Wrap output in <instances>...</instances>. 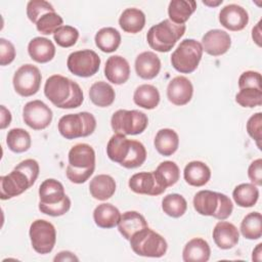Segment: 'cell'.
Segmentation results:
<instances>
[{
	"mask_svg": "<svg viewBox=\"0 0 262 262\" xmlns=\"http://www.w3.org/2000/svg\"><path fill=\"white\" fill-rule=\"evenodd\" d=\"M44 94L59 108L79 107L84 100L79 84L61 75H52L46 80Z\"/></svg>",
	"mask_w": 262,
	"mask_h": 262,
	"instance_id": "cell-1",
	"label": "cell"
},
{
	"mask_svg": "<svg viewBox=\"0 0 262 262\" xmlns=\"http://www.w3.org/2000/svg\"><path fill=\"white\" fill-rule=\"evenodd\" d=\"M69 165L66 175L68 179L76 184L87 181L95 169V151L87 143H78L69 151Z\"/></svg>",
	"mask_w": 262,
	"mask_h": 262,
	"instance_id": "cell-2",
	"label": "cell"
},
{
	"mask_svg": "<svg viewBox=\"0 0 262 262\" xmlns=\"http://www.w3.org/2000/svg\"><path fill=\"white\" fill-rule=\"evenodd\" d=\"M185 30V25H177L170 19H164L148 30L146 40L151 49L168 52L184 35Z\"/></svg>",
	"mask_w": 262,
	"mask_h": 262,
	"instance_id": "cell-3",
	"label": "cell"
},
{
	"mask_svg": "<svg viewBox=\"0 0 262 262\" xmlns=\"http://www.w3.org/2000/svg\"><path fill=\"white\" fill-rule=\"evenodd\" d=\"M129 241L133 252L143 257L160 258L166 254L168 249L166 239L148 227L135 232Z\"/></svg>",
	"mask_w": 262,
	"mask_h": 262,
	"instance_id": "cell-4",
	"label": "cell"
},
{
	"mask_svg": "<svg viewBox=\"0 0 262 262\" xmlns=\"http://www.w3.org/2000/svg\"><path fill=\"white\" fill-rule=\"evenodd\" d=\"M61 136L66 139H75L91 135L96 128L94 116L88 112L68 114L62 116L57 124Z\"/></svg>",
	"mask_w": 262,
	"mask_h": 262,
	"instance_id": "cell-5",
	"label": "cell"
},
{
	"mask_svg": "<svg viewBox=\"0 0 262 262\" xmlns=\"http://www.w3.org/2000/svg\"><path fill=\"white\" fill-rule=\"evenodd\" d=\"M202 56V44L194 39H184L172 53L171 63L177 72L190 74L196 70Z\"/></svg>",
	"mask_w": 262,
	"mask_h": 262,
	"instance_id": "cell-6",
	"label": "cell"
},
{
	"mask_svg": "<svg viewBox=\"0 0 262 262\" xmlns=\"http://www.w3.org/2000/svg\"><path fill=\"white\" fill-rule=\"evenodd\" d=\"M148 125L147 116L136 110H118L111 119V126L116 133L137 135L142 133Z\"/></svg>",
	"mask_w": 262,
	"mask_h": 262,
	"instance_id": "cell-7",
	"label": "cell"
},
{
	"mask_svg": "<svg viewBox=\"0 0 262 262\" xmlns=\"http://www.w3.org/2000/svg\"><path fill=\"white\" fill-rule=\"evenodd\" d=\"M30 238L33 249L39 254L50 253L56 243V230L52 223L37 219L30 226Z\"/></svg>",
	"mask_w": 262,
	"mask_h": 262,
	"instance_id": "cell-8",
	"label": "cell"
},
{
	"mask_svg": "<svg viewBox=\"0 0 262 262\" xmlns=\"http://www.w3.org/2000/svg\"><path fill=\"white\" fill-rule=\"evenodd\" d=\"M69 71L82 78H88L95 75L100 66V57L90 49L78 50L72 52L67 60Z\"/></svg>",
	"mask_w": 262,
	"mask_h": 262,
	"instance_id": "cell-9",
	"label": "cell"
},
{
	"mask_svg": "<svg viewBox=\"0 0 262 262\" xmlns=\"http://www.w3.org/2000/svg\"><path fill=\"white\" fill-rule=\"evenodd\" d=\"M41 73L39 69L31 63L19 67L13 76V87L17 94L29 97L38 92L41 85Z\"/></svg>",
	"mask_w": 262,
	"mask_h": 262,
	"instance_id": "cell-10",
	"label": "cell"
},
{
	"mask_svg": "<svg viewBox=\"0 0 262 262\" xmlns=\"http://www.w3.org/2000/svg\"><path fill=\"white\" fill-rule=\"evenodd\" d=\"M51 108L41 100H32L25 104L23 108L24 122L34 130L47 128L52 121Z\"/></svg>",
	"mask_w": 262,
	"mask_h": 262,
	"instance_id": "cell-11",
	"label": "cell"
},
{
	"mask_svg": "<svg viewBox=\"0 0 262 262\" xmlns=\"http://www.w3.org/2000/svg\"><path fill=\"white\" fill-rule=\"evenodd\" d=\"M33 184L34 182L25 172L14 167L9 174L0 177V198L8 200L17 196Z\"/></svg>",
	"mask_w": 262,
	"mask_h": 262,
	"instance_id": "cell-12",
	"label": "cell"
},
{
	"mask_svg": "<svg viewBox=\"0 0 262 262\" xmlns=\"http://www.w3.org/2000/svg\"><path fill=\"white\" fill-rule=\"evenodd\" d=\"M128 184L135 193L147 195L162 194L167 188L155 171L136 173L131 176Z\"/></svg>",
	"mask_w": 262,
	"mask_h": 262,
	"instance_id": "cell-13",
	"label": "cell"
},
{
	"mask_svg": "<svg viewBox=\"0 0 262 262\" xmlns=\"http://www.w3.org/2000/svg\"><path fill=\"white\" fill-rule=\"evenodd\" d=\"M201 44L203 51L213 56H219L228 51L231 45V38L225 31L214 29L203 36Z\"/></svg>",
	"mask_w": 262,
	"mask_h": 262,
	"instance_id": "cell-14",
	"label": "cell"
},
{
	"mask_svg": "<svg viewBox=\"0 0 262 262\" xmlns=\"http://www.w3.org/2000/svg\"><path fill=\"white\" fill-rule=\"evenodd\" d=\"M220 24L229 31H242L249 23L247 10L237 4H228L219 12Z\"/></svg>",
	"mask_w": 262,
	"mask_h": 262,
	"instance_id": "cell-15",
	"label": "cell"
},
{
	"mask_svg": "<svg viewBox=\"0 0 262 262\" xmlns=\"http://www.w3.org/2000/svg\"><path fill=\"white\" fill-rule=\"evenodd\" d=\"M193 87L191 82L183 76L173 78L167 87V97L175 105H185L192 97Z\"/></svg>",
	"mask_w": 262,
	"mask_h": 262,
	"instance_id": "cell-16",
	"label": "cell"
},
{
	"mask_svg": "<svg viewBox=\"0 0 262 262\" xmlns=\"http://www.w3.org/2000/svg\"><path fill=\"white\" fill-rule=\"evenodd\" d=\"M104 76L113 84H124L129 79L130 66L121 55L110 56L104 66Z\"/></svg>",
	"mask_w": 262,
	"mask_h": 262,
	"instance_id": "cell-17",
	"label": "cell"
},
{
	"mask_svg": "<svg viewBox=\"0 0 262 262\" xmlns=\"http://www.w3.org/2000/svg\"><path fill=\"white\" fill-rule=\"evenodd\" d=\"M239 233L236 226L227 221H219L213 229V239L222 250H228L237 245Z\"/></svg>",
	"mask_w": 262,
	"mask_h": 262,
	"instance_id": "cell-18",
	"label": "cell"
},
{
	"mask_svg": "<svg viewBox=\"0 0 262 262\" xmlns=\"http://www.w3.org/2000/svg\"><path fill=\"white\" fill-rule=\"evenodd\" d=\"M161 70V60L152 51H144L137 55L135 59L136 74L145 80L154 79Z\"/></svg>",
	"mask_w": 262,
	"mask_h": 262,
	"instance_id": "cell-19",
	"label": "cell"
},
{
	"mask_svg": "<svg viewBox=\"0 0 262 262\" xmlns=\"http://www.w3.org/2000/svg\"><path fill=\"white\" fill-rule=\"evenodd\" d=\"M29 55L33 60L39 63H46L50 61L55 55V46L47 38L36 37L29 42Z\"/></svg>",
	"mask_w": 262,
	"mask_h": 262,
	"instance_id": "cell-20",
	"label": "cell"
},
{
	"mask_svg": "<svg viewBox=\"0 0 262 262\" xmlns=\"http://www.w3.org/2000/svg\"><path fill=\"white\" fill-rule=\"evenodd\" d=\"M211 249L207 241L194 237L186 243L182 251L184 262H207L210 258Z\"/></svg>",
	"mask_w": 262,
	"mask_h": 262,
	"instance_id": "cell-21",
	"label": "cell"
},
{
	"mask_svg": "<svg viewBox=\"0 0 262 262\" xmlns=\"http://www.w3.org/2000/svg\"><path fill=\"white\" fill-rule=\"evenodd\" d=\"M145 227H148L145 218L136 211H127L123 213L118 223L120 233L128 241L135 232Z\"/></svg>",
	"mask_w": 262,
	"mask_h": 262,
	"instance_id": "cell-22",
	"label": "cell"
},
{
	"mask_svg": "<svg viewBox=\"0 0 262 262\" xmlns=\"http://www.w3.org/2000/svg\"><path fill=\"white\" fill-rule=\"evenodd\" d=\"M184 180L191 186L201 187L208 183L211 178L210 168L201 161L189 162L183 171Z\"/></svg>",
	"mask_w": 262,
	"mask_h": 262,
	"instance_id": "cell-23",
	"label": "cell"
},
{
	"mask_svg": "<svg viewBox=\"0 0 262 262\" xmlns=\"http://www.w3.org/2000/svg\"><path fill=\"white\" fill-rule=\"evenodd\" d=\"M67 196L63 185L56 179L48 178L39 186V204L52 205L61 202Z\"/></svg>",
	"mask_w": 262,
	"mask_h": 262,
	"instance_id": "cell-24",
	"label": "cell"
},
{
	"mask_svg": "<svg viewBox=\"0 0 262 262\" xmlns=\"http://www.w3.org/2000/svg\"><path fill=\"white\" fill-rule=\"evenodd\" d=\"M89 191L95 200L105 201L114 195L116 191V181L110 175L99 174L90 181Z\"/></svg>",
	"mask_w": 262,
	"mask_h": 262,
	"instance_id": "cell-25",
	"label": "cell"
},
{
	"mask_svg": "<svg viewBox=\"0 0 262 262\" xmlns=\"http://www.w3.org/2000/svg\"><path fill=\"white\" fill-rule=\"evenodd\" d=\"M154 144L159 154L169 157L177 150L179 146V136L173 129L164 128L157 132Z\"/></svg>",
	"mask_w": 262,
	"mask_h": 262,
	"instance_id": "cell-26",
	"label": "cell"
},
{
	"mask_svg": "<svg viewBox=\"0 0 262 262\" xmlns=\"http://www.w3.org/2000/svg\"><path fill=\"white\" fill-rule=\"evenodd\" d=\"M121 213L118 208L112 204L103 203L98 205L93 211L95 224L101 228H113L118 225Z\"/></svg>",
	"mask_w": 262,
	"mask_h": 262,
	"instance_id": "cell-27",
	"label": "cell"
},
{
	"mask_svg": "<svg viewBox=\"0 0 262 262\" xmlns=\"http://www.w3.org/2000/svg\"><path fill=\"white\" fill-rule=\"evenodd\" d=\"M219 204L218 192L212 190H200L193 196V208L203 216H213Z\"/></svg>",
	"mask_w": 262,
	"mask_h": 262,
	"instance_id": "cell-28",
	"label": "cell"
},
{
	"mask_svg": "<svg viewBox=\"0 0 262 262\" xmlns=\"http://www.w3.org/2000/svg\"><path fill=\"white\" fill-rule=\"evenodd\" d=\"M131 140L124 134H114L107 142L106 155L115 163L122 164L130 150Z\"/></svg>",
	"mask_w": 262,
	"mask_h": 262,
	"instance_id": "cell-29",
	"label": "cell"
},
{
	"mask_svg": "<svg viewBox=\"0 0 262 262\" xmlns=\"http://www.w3.org/2000/svg\"><path fill=\"white\" fill-rule=\"evenodd\" d=\"M196 9V2L192 0H172L168 6L170 20L177 25H184Z\"/></svg>",
	"mask_w": 262,
	"mask_h": 262,
	"instance_id": "cell-30",
	"label": "cell"
},
{
	"mask_svg": "<svg viewBox=\"0 0 262 262\" xmlns=\"http://www.w3.org/2000/svg\"><path fill=\"white\" fill-rule=\"evenodd\" d=\"M119 25L126 33H139L145 26V15L138 8H127L122 12L119 18Z\"/></svg>",
	"mask_w": 262,
	"mask_h": 262,
	"instance_id": "cell-31",
	"label": "cell"
},
{
	"mask_svg": "<svg viewBox=\"0 0 262 262\" xmlns=\"http://www.w3.org/2000/svg\"><path fill=\"white\" fill-rule=\"evenodd\" d=\"M89 97L93 104L99 107H107L113 104L116 98V93L108 83L98 81L91 85L89 89Z\"/></svg>",
	"mask_w": 262,
	"mask_h": 262,
	"instance_id": "cell-32",
	"label": "cell"
},
{
	"mask_svg": "<svg viewBox=\"0 0 262 262\" xmlns=\"http://www.w3.org/2000/svg\"><path fill=\"white\" fill-rule=\"evenodd\" d=\"M133 100L135 104L140 107L152 110L157 107L160 102V93L154 85L142 84L135 89Z\"/></svg>",
	"mask_w": 262,
	"mask_h": 262,
	"instance_id": "cell-33",
	"label": "cell"
},
{
	"mask_svg": "<svg viewBox=\"0 0 262 262\" xmlns=\"http://www.w3.org/2000/svg\"><path fill=\"white\" fill-rule=\"evenodd\" d=\"M95 45L103 52L111 53L118 49L121 44V35L118 30L112 27L100 29L94 38Z\"/></svg>",
	"mask_w": 262,
	"mask_h": 262,
	"instance_id": "cell-34",
	"label": "cell"
},
{
	"mask_svg": "<svg viewBox=\"0 0 262 262\" xmlns=\"http://www.w3.org/2000/svg\"><path fill=\"white\" fill-rule=\"evenodd\" d=\"M235 204L242 208L253 207L259 199V189L253 183L238 184L232 191Z\"/></svg>",
	"mask_w": 262,
	"mask_h": 262,
	"instance_id": "cell-35",
	"label": "cell"
},
{
	"mask_svg": "<svg viewBox=\"0 0 262 262\" xmlns=\"http://www.w3.org/2000/svg\"><path fill=\"white\" fill-rule=\"evenodd\" d=\"M31 136L25 129L13 128L7 133L6 144L13 152L20 154L27 151L31 147Z\"/></svg>",
	"mask_w": 262,
	"mask_h": 262,
	"instance_id": "cell-36",
	"label": "cell"
},
{
	"mask_svg": "<svg viewBox=\"0 0 262 262\" xmlns=\"http://www.w3.org/2000/svg\"><path fill=\"white\" fill-rule=\"evenodd\" d=\"M241 232L248 239H258L262 236V216L259 212L246 215L241 223Z\"/></svg>",
	"mask_w": 262,
	"mask_h": 262,
	"instance_id": "cell-37",
	"label": "cell"
},
{
	"mask_svg": "<svg viewBox=\"0 0 262 262\" xmlns=\"http://www.w3.org/2000/svg\"><path fill=\"white\" fill-rule=\"evenodd\" d=\"M162 209L168 216L179 218L186 212L187 203L181 194L169 193L162 200Z\"/></svg>",
	"mask_w": 262,
	"mask_h": 262,
	"instance_id": "cell-38",
	"label": "cell"
},
{
	"mask_svg": "<svg viewBox=\"0 0 262 262\" xmlns=\"http://www.w3.org/2000/svg\"><path fill=\"white\" fill-rule=\"evenodd\" d=\"M146 160V149L144 145L137 140H131L130 150L128 156L121 164L122 167L127 169H133L140 167Z\"/></svg>",
	"mask_w": 262,
	"mask_h": 262,
	"instance_id": "cell-39",
	"label": "cell"
},
{
	"mask_svg": "<svg viewBox=\"0 0 262 262\" xmlns=\"http://www.w3.org/2000/svg\"><path fill=\"white\" fill-rule=\"evenodd\" d=\"M155 172L166 187L174 185L180 177L179 167L172 161H165L161 163Z\"/></svg>",
	"mask_w": 262,
	"mask_h": 262,
	"instance_id": "cell-40",
	"label": "cell"
},
{
	"mask_svg": "<svg viewBox=\"0 0 262 262\" xmlns=\"http://www.w3.org/2000/svg\"><path fill=\"white\" fill-rule=\"evenodd\" d=\"M62 17L55 11L43 14L35 24L37 30L44 35L53 34L59 27L62 26Z\"/></svg>",
	"mask_w": 262,
	"mask_h": 262,
	"instance_id": "cell-41",
	"label": "cell"
},
{
	"mask_svg": "<svg viewBox=\"0 0 262 262\" xmlns=\"http://www.w3.org/2000/svg\"><path fill=\"white\" fill-rule=\"evenodd\" d=\"M53 38L56 44L60 47L68 48L74 46L79 38V31L72 26H61L54 33Z\"/></svg>",
	"mask_w": 262,
	"mask_h": 262,
	"instance_id": "cell-42",
	"label": "cell"
},
{
	"mask_svg": "<svg viewBox=\"0 0 262 262\" xmlns=\"http://www.w3.org/2000/svg\"><path fill=\"white\" fill-rule=\"evenodd\" d=\"M235 101L243 107H255L262 104V90L255 88L241 89L235 95Z\"/></svg>",
	"mask_w": 262,
	"mask_h": 262,
	"instance_id": "cell-43",
	"label": "cell"
},
{
	"mask_svg": "<svg viewBox=\"0 0 262 262\" xmlns=\"http://www.w3.org/2000/svg\"><path fill=\"white\" fill-rule=\"evenodd\" d=\"M51 11H55V9L45 0H31L27 4V15L33 24H36L43 14Z\"/></svg>",
	"mask_w": 262,
	"mask_h": 262,
	"instance_id": "cell-44",
	"label": "cell"
},
{
	"mask_svg": "<svg viewBox=\"0 0 262 262\" xmlns=\"http://www.w3.org/2000/svg\"><path fill=\"white\" fill-rule=\"evenodd\" d=\"M247 132L256 141L258 147L261 149L262 138V114L256 113L247 122Z\"/></svg>",
	"mask_w": 262,
	"mask_h": 262,
	"instance_id": "cell-45",
	"label": "cell"
},
{
	"mask_svg": "<svg viewBox=\"0 0 262 262\" xmlns=\"http://www.w3.org/2000/svg\"><path fill=\"white\" fill-rule=\"evenodd\" d=\"M70 208H71V200L68 195L57 204H52V205L39 204V210L41 211V213L52 216V217L64 215L70 210Z\"/></svg>",
	"mask_w": 262,
	"mask_h": 262,
	"instance_id": "cell-46",
	"label": "cell"
},
{
	"mask_svg": "<svg viewBox=\"0 0 262 262\" xmlns=\"http://www.w3.org/2000/svg\"><path fill=\"white\" fill-rule=\"evenodd\" d=\"M261 82L262 79L260 73L254 71H246L238 78V88L239 90L245 88H255L262 90Z\"/></svg>",
	"mask_w": 262,
	"mask_h": 262,
	"instance_id": "cell-47",
	"label": "cell"
},
{
	"mask_svg": "<svg viewBox=\"0 0 262 262\" xmlns=\"http://www.w3.org/2000/svg\"><path fill=\"white\" fill-rule=\"evenodd\" d=\"M218 196H219V204L213 217L218 220H225L231 215L233 210V205L231 200L226 194L218 192Z\"/></svg>",
	"mask_w": 262,
	"mask_h": 262,
	"instance_id": "cell-48",
	"label": "cell"
},
{
	"mask_svg": "<svg viewBox=\"0 0 262 262\" xmlns=\"http://www.w3.org/2000/svg\"><path fill=\"white\" fill-rule=\"evenodd\" d=\"M15 58V48L14 45L4 39H0V64L1 66H7L11 63Z\"/></svg>",
	"mask_w": 262,
	"mask_h": 262,
	"instance_id": "cell-49",
	"label": "cell"
},
{
	"mask_svg": "<svg viewBox=\"0 0 262 262\" xmlns=\"http://www.w3.org/2000/svg\"><path fill=\"white\" fill-rule=\"evenodd\" d=\"M248 176L251 182L255 185H262V160L253 161L248 168Z\"/></svg>",
	"mask_w": 262,
	"mask_h": 262,
	"instance_id": "cell-50",
	"label": "cell"
},
{
	"mask_svg": "<svg viewBox=\"0 0 262 262\" xmlns=\"http://www.w3.org/2000/svg\"><path fill=\"white\" fill-rule=\"evenodd\" d=\"M11 123V113L4 106H0V128L5 129Z\"/></svg>",
	"mask_w": 262,
	"mask_h": 262,
	"instance_id": "cell-51",
	"label": "cell"
},
{
	"mask_svg": "<svg viewBox=\"0 0 262 262\" xmlns=\"http://www.w3.org/2000/svg\"><path fill=\"white\" fill-rule=\"evenodd\" d=\"M54 261H78V257H76L72 252L62 251L59 252L53 259Z\"/></svg>",
	"mask_w": 262,
	"mask_h": 262,
	"instance_id": "cell-52",
	"label": "cell"
},
{
	"mask_svg": "<svg viewBox=\"0 0 262 262\" xmlns=\"http://www.w3.org/2000/svg\"><path fill=\"white\" fill-rule=\"evenodd\" d=\"M261 23L262 20H259V23L252 30V38L258 46H261Z\"/></svg>",
	"mask_w": 262,
	"mask_h": 262,
	"instance_id": "cell-53",
	"label": "cell"
},
{
	"mask_svg": "<svg viewBox=\"0 0 262 262\" xmlns=\"http://www.w3.org/2000/svg\"><path fill=\"white\" fill-rule=\"evenodd\" d=\"M262 244H258L257 247L254 249L253 251V255H252V260L253 261H258L260 262L262 259Z\"/></svg>",
	"mask_w": 262,
	"mask_h": 262,
	"instance_id": "cell-54",
	"label": "cell"
},
{
	"mask_svg": "<svg viewBox=\"0 0 262 262\" xmlns=\"http://www.w3.org/2000/svg\"><path fill=\"white\" fill-rule=\"evenodd\" d=\"M203 3L205 5H208V6H217L219 4L222 3V0H218L217 2H209V1H203Z\"/></svg>",
	"mask_w": 262,
	"mask_h": 262,
	"instance_id": "cell-55",
	"label": "cell"
}]
</instances>
